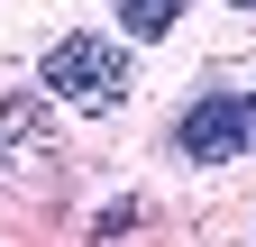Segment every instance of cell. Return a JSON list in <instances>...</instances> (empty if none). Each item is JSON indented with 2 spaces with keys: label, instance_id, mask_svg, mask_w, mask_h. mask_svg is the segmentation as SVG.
I'll use <instances>...</instances> for the list:
<instances>
[{
  "label": "cell",
  "instance_id": "obj_3",
  "mask_svg": "<svg viewBox=\"0 0 256 247\" xmlns=\"http://www.w3.org/2000/svg\"><path fill=\"white\" fill-rule=\"evenodd\" d=\"M110 10H119V28H128V37H165V28L192 10V0H110Z\"/></svg>",
  "mask_w": 256,
  "mask_h": 247
},
{
  "label": "cell",
  "instance_id": "obj_1",
  "mask_svg": "<svg viewBox=\"0 0 256 247\" xmlns=\"http://www.w3.org/2000/svg\"><path fill=\"white\" fill-rule=\"evenodd\" d=\"M37 74H46L55 101H74V110H119L128 101V46H110V37H55Z\"/></svg>",
  "mask_w": 256,
  "mask_h": 247
},
{
  "label": "cell",
  "instance_id": "obj_2",
  "mask_svg": "<svg viewBox=\"0 0 256 247\" xmlns=\"http://www.w3.org/2000/svg\"><path fill=\"white\" fill-rule=\"evenodd\" d=\"M174 146L192 165H229L256 146V92H202L183 119H174Z\"/></svg>",
  "mask_w": 256,
  "mask_h": 247
},
{
  "label": "cell",
  "instance_id": "obj_4",
  "mask_svg": "<svg viewBox=\"0 0 256 247\" xmlns=\"http://www.w3.org/2000/svg\"><path fill=\"white\" fill-rule=\"evenodd\" d=\"M229 10H256V0H229Z\"/></svg>",
  "mask_w": 256,
  "mask_h": 247
}]
</instances>
